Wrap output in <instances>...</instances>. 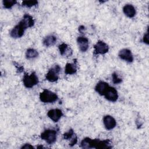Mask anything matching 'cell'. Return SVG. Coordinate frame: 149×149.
Masks as SVG:
<instances>
[{
  "label": "cell",
  "instance_id": "obj_16",
  "mask_svg": "<svg viewBox=\"0 0 149 149\" xmlns=\"http://www.w3.org/2000/svg\"><path fill=\"white\" fill-rule=\"evenodd\" d=\"M123 12L129 18H133L135 16L136 10L134 6L132 4H126L123 7Z\"/></svg>",
  "mask_w": 149,
  "mask_h": 149
},
{
  "label": "cell",
  "instance_id": "obj_3",
  "mask_svg": "<svg viewBox=\"0 0 149 149\" xmlns=\"http://www.w3.org/2000/svg\"><path fill=\"white\" fill-rule=\"evenodd\" d=\"M22 81L25 87L31 88L39 83V79L36 73L35 72H33L30 74L24 73Z\"/></svg>",
  "mask_w": 149,
  "mask_h": 149
},
{
  "label": "cell",
  "instance_id": "obj_6",
  "mask_svg": "<svg viewBox=\"0 0 149 149\" xmlns=\"http://www.w3.org/2000/svg\"><path fill=\"white\" fill-rule=\"evenodd\" d=\"M28 29L26 25L20 20L10 31V36L13 38H21L24 33L25 30Z\"/></svg>",
  "mask_w": 149,
  "mask_h": 149
},
{
  "label": "cell",
  "instance_id": "obj_7",
  "mask_svg": "<svg viewBox=\"0 0 149 149\" xmlns=\"http://www.w3.org/2000/svg\"><path fill=\"white\" fill-rule=\"evenodd\" d=\"M94 55H104L107 53L109 51L108 45L103 41L98 40L94 45Z\"/></svg>",
  "mask_w": 149,
  "mask_h": 149
},
{
  "label": "cell",
  "instance_id": "obj_10",
  "mask_svg": "<svg viewBox=\"0 0 149 149\" xmlns=\"http://www.w3.org/2000/svg\"><path fill=\"white\" fill-rule=\"evenodd\" d=\"M102 122L105 128L108 130H112L116 126L115 119L109 115H106L103 117Z\"/></svg>",
  "mask_w": 149,
  "mask_h": 149
},
{
  "label": "cell",
  "instance_id": "obj_11",
  "mask_svg": "<svg viewBox=\"0 0 149 149\" xmlns=\"http://www.w3.org/2000/svg\"><path fill=\"white\" fill-rule=\"evenodd\" d=\"M63 137L65 140L69 141V145L70 147L74 146L77 142V137L73 129H70L68 132L63 133Z\"/></svg>",
  "mask_w": 149,
  "mask_h": 149
},
{
  "label": "cell",
  "instance_id": "obj_23",
  "mask_svg": "<svg viewBox=\"0 0 149 149\" xmlns=\"http://www.w3.org/2000/svg\"><path fill=\"white\" fill-rule=\"evenodd\" d=\"M112 80L113 83L115 84H118L122 82V79L119 77L118 74L116 72H113L112 74Z\"/></svg>",
  "mask_w": 149,
  "mask_h": 149
},
{
  "label": "cell",
  "instance_id": "obj_17",
  "mask_svg": "<svg viewBox=\"0 0 149 149\" xmlns=\"http://www.w3.org/2000/svg\"><path fill=\"white\" fill-rule=\"evenodd\" d=\"M77 59H74L73 63H67L65 67V73L72 75L77 72Z\"/></svg>",
  "mask_w": 149,
  "mask_h": 149
},
{
  "label": "cell",
  "instance_id": "obj_27",
  "mask_svg": "<svg viewBox=\"0 0 149 149\" xmlns=\"http://www.w3.org/2000/svg\"><path fill=\"white\" fill-rule=\"evenodd\" d=\"M37 148H44V147L42 146H38L37 147Z\"/></svg>",
  "mask_w": 149,
  "mask_h": 149
},
{
  "label": "cell",
  "instance_id": "obj_25",
  "mask_svg": "<svg viewBox=\"0 0 149 149\" xmlns=\"http://www.w3.org/2000/svg\"><path fill=\"white\" fill-rule=\"evenodd\" d=\"M34 147L29 143H26L21 147L22 149H28V148H34Z\"/></svg>",
  "mask_w": 149,
  "mask_h": 149
},
{
  "label": "cell",
  "instance_id": "obj_8",
  "mask_svg": "<svg viewBox=\"0 0 149 149\" xmlns=\"http://www.w3.org/2000/svg\"><path fill=\"white\" fill-rule=\"evenodd\" d=\"M119 58L128 63H132L134 61L133 55L132 51L127 48H123L118 52Z\"/></svg>",
  "mask_w": 149,
  "mask_h": 149
},
{
  "label": "cell",
  "instance_id": "obj_15",
  "mask_svg": "<svg viewBox=\"0 0 149 149\" xmlns=\"http://www.w3.org/2000/svg\"><path fill=\"white\" fill-rule=\"evenodd\" d=\"M58 49L60 54L65 57L71 56L73 54V50L72 48L66 43H62L58 46Z\"/></svg>",
  "mask_w": 149,
  "mask_h": 149
},
{
  "label": "cell",
  "instance_id": "obj_13",
  "mask_svg": "<svg viewBox=\"0 0 149 149\" xmlns=\"http://www.w3.org/2000/svg\"><path fill=\"white\" fill-rule=\"evenodd\" d=\"M77 44L79 50L84 52L87 51L89 47L88 39L84 36H79L77 38Z\"/></svg>",
  "mask_w": 149,
  "mask_h": 149
},
{
  "label": "cell",
  "instance_id": "obj_19",
  "mask_svg": "<svg viewBox=\"0 0 149 149\" xmlns=\"http://www.w3.org/2000/svg\"><path fill=\"white\" fill-rule=\"evenodd\" d=\"M21 21L26 25L27 28L32 27L35 23V21L33 16L27 13H26L23 15Z\"/></svg>",
  "mask_w": 149,
  "mask_h": 149
},
{
  "label": "cell",
  "instance_id": "obj_14",
  "mask_svg": "<svg viewBox=\"0 0 149 149\" xmlns=\"http://www.w3.org/2000/svg\"><path fill=\"white\" fill-rule=\"evenodd\" d=\"M109 85L108 83L100 80L99 81L95 86V91L100 95L104 96L109 87Z\"/></svg>",
  "mask_w": 149,
  "mask_h": 149
},
{
  "label": "cell",
  "instance_id": "obj_12",
  "mask_svg": "<svg viewBox=\"0 0 149 149\" xmlns=\"http://www.w3.org/2000/svg\"><path fill=\"white\" fill-rule=\"evenodd\" d=\"M63 115L62 111L58 108L49 109L47 112L48 117L54 122H58Z\"/></svg>",
  "mask_w": 149,
  "mask_h": 149
},
{
  "label": "cell",
  "instance_id": "obj_21",
  "mask_svg": "<svg viewBox=\"0 0 149 149\" xmlns=\"http://www.w3.org/2000/svg\"><path fill=\"white\" fill-rule=\"evenodd\" d=\"M16 3L17 1L15 0H3L2 1L3 6L6 9L12 8Z\"/></svg>",
  "mask_w": 149,
  "mask_h": 149
},
{
  "label": "cell",
  "instance_id": "obj_22",
  "mask_svg": "<svg viewBox=\"0 0 149 149\" xmlns=\"http://www.w3.org/2000/svg\"><path fill=\"white\" fill-rule=\"evenodd\" d=\"M37 1H24L22 3V6L26 8H31L38 5Z\"/></svg>",
  "mask_w": 149,
  "mask_h": 149
},
{
  "label": "cell",
  "instance_id": "obj_2",
  "mask_svg": "<svg viewBox=\"0 0 149 149\" xmlns=\"http://www.w3.org/2000/svg\"><path fill=\"white\" fill-rule=\"evenodd\" d=\"M39 98L43 103H54L58 101V95L48 89H44L40 93Z\"/></svg>",
  "mask_w": 149,
  "mask_h": 149
},
{
  "label": "cell",
  "instance_id": "obj_18",
  "mask_svg": "<svg viewBox=\"0 0 149 149\" xmlns=\"http://www.w3.org/2000/svg\"><path fill=\"white\" fill-rule=\"evenodd\" d=\"M56 42V37L52 35H48L45 37L42 40V44L46 47H49L55 44Z\"/></svg>",
  "mask_w": 149,
  "mask_h": 149
},
{
  "label": "cell",
  "instance_id": "obj_20",
  "mask_svg": "<svg viewBox=\"0 0 149 149\" xmlns=\"http://www.w3.org/2000/svg\"><path fill=\"white\" fill-rule=\"evenodd\" d=\"M38 52L34 48H28L25 53V56L28 59H34L38 56Z\"/></svg>",
  "mask_w": 149,
  "mask_h": 149
},
{
  "label": "cell",
  "instance_id": "obj_26",
  "mask_svg": "<svg viewBox=\"0 0 149 149\" xmlns=\"http://www.w3.org/2000/svg\"><path fill=\"white\" fill-rule=\"evenodd\" d=\"M78 30L80 33H83L86 30V27L83 25H80L78 28Z\"/></svg>",
  "mask_w": 149,
  "mask_h": 149
},
{
  "label": "cell",
  "instance_id": "obj_5",
  "mask_svg": "<svg viewBox=\"0 0 149 149\" xmlns=\"http://www.w3.org/2000/svg\"><path fill=\"white\" fill-rule=\"evenodd\" d=\"M61 70V68L59 65H55L50 68L45 74V80L54 83L59 79V74Z\"/></svg>",
  "mask_w": 149,
  "mask_h": 149
},
{
  "label": "cell",
  "instance_id": "obj_4",
  "mask_svg": "<svg viewBox=\"0 0 149 149\" xmlns=\"http://www.w3.org/2000/svg\"><path fill=\"white\" fill-rule=\"evenodd\" d=\"M57 133L55 129H47L40 134V138L48 144H52L56 141Z\"/></svg>",
  "mask_w": 149,
  "mask_h": 149
},
{
  "label": "cell",
  "instance_id": "obj_1",
  "mask_svg": "<svg viewBox=\"0 0 149 149\" xmlns=\"http://www.w3.org/2000/svg\"><path fill=\"white\" fill-rule=\"evenodd\" d=\"M80 147L82 148H97V149H105L111 148L112 141L109 139L100 140L98 139H91L90 137L84 138L81 143Z\"/></svg>",
  "mask_w": 149,
  "mask_h": 149
},
{
  "label": "cell",
  "instance_id": "obj_9",
  "mask_svg": "<svg viewBox=\"0 0 149 149\" xmlns=\"http://www.w3.org/2000/svg\"><path fill=\"white\" fill-rule=\"evenodd\" d=\"M104 96L106 100L112 102H116L119 97L118 93L115 87L111 86H109Z\"/></svg>",
  "mask_w": 149,
  "mask_h": 149
},
{
  "label": "cell",
  "instance_id": "obj_24",
  "mask_svg": "<svg viewBox=\"0 0 149 149\" xmlns=\"http://www.w3.org/2000/svg\"><path fill=\"white\" fill-rule=\"evenodd\" d=\"M142 41L143 42L146 44V45H148L149 44V40H148V28L147 27V31L146 32V33L144 34L143 38H142Z\"/></svg>",
  "mask_w": 149,
  "mask_h": 149
}]
</instances>
